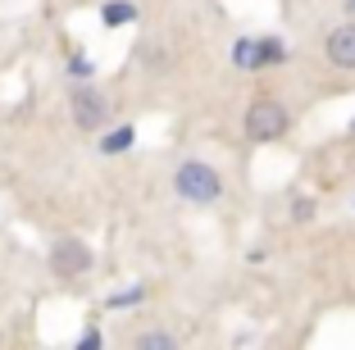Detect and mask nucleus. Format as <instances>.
I'll use <instances>...</instances> for the list:
<instances>
[{
    "label": "nucleus",
    "mask_w": 355,
    "mask_h": 350,
    "mask_svg": "<svg viewBox=\"0 0 355 350\" xmlns=\"http://www.w3.org/2000/svg\"><path fill=\"white\" fill-rule=\"evenodd\" d=\"M241 132L251 146H273L292 132V110L278 100V96H255L241 114Z\"/></svg>",
    "instance_id": "f257e3e1"
},
{
    "label": "nucleus",
    "mask_w": 355,
    "mask_h": 350,
    "mask_svg": "<svg viewBox=\"0 0 355 350\" xmlns=\"http://www.w3.org/2000/svg\"><path fill=\"white\" fill-rule=\"evenodd\" d=\"M173 191L178 200H187V205H219L223 200V173L214 164H205V159H182V164L173 168Z\"/></svg>",
    "instance_id": "f03ea898"
},
{
    "label": "nucleus",
    "mask_w": 355,
    "mask_h": 350,
    "mask_svg": "<svg viewBox=\"0 0 355 350\" xmlns=\"http://www.w3.org/2000/svg\"><path fill=\"white\" fill-rule=\"evenodd\" d=\"M228 55H232V69H241V73H264V69L287 64V46H282L273 32H260V37H237Z\"/></svg>",
    "instance_id": "7ed1b4c3"
},
{
    "label": "nucleus",
    "mask_w": 355,
    "mask_h": 350,
    "mask_svg": "<svg viewBox=\"0 0 355 350\" xmlns=\"http://www.w3.org/2000/svg\"><path fill=\"white\" fill-rule=\"evenodd\" d=\"M96 264V250L83 237H55L51 241V268L55 278H87Z\"/></svg>",
    "instance_id": "20e7f679"
},
{
    "label": "nucleus",
    "mask_w": 355,
    "mask_h": 350,
    "mask_svg": "<svg viewBox=\"0 0 355 350\" xmlns=\"http://www.w3.org/2000/svg\"><path fill=\"white\" fill-rule=\"evenodd\" d=\"M69 114H73V123L83 128V132H101L105 114H110V100H105V91H96L92 82H73L69 87Z\"/></svg>",
    "instance_id": "39448f33"
},
{
    "label": "nucleus",
    "mask_w": 355,
    "mask_h": 350,
    "mask_svg": "<svg viewBox=\"0 0 355 350\" xmlns=\"http://www.w3.org/2000/svg\"><path fill=\"white\" fill-rule=\"evenodd\" d=\"M324 55H328V64H333V69H342V73H355V19L337 23V28L328 32Z\"/></svg>",
    "instance_id": "423d86ee"
},
{
    "label": "nucleus",
    "mask_w": 355,
    "mask_h": 350,
    "mask_svg": "<svg viewBox=\"0 0 355 350\" xmlns=\"http://www.w3.org/2000/svg\"><path fill=\"white\" fill-rule=\"evenodd\" d=\"M132 141H137V128L132 123H119V128H105V132H101L96 150H101L105 159H114V155H128V150H132Z\"/></svg>",
    "instance_id": "0eeeda50"
},
{
    "label": "nucleus",
    "mask_w": 355,
    "mask_h": 350,
    "mask_svg": "<svg viewBox=\"0 0 355 350\" xmlns=\"http://www.w3.org/2000/svg\"><path fill=\"white\" fill-rule=\"evenodd\" d=\"M137 19H141V10H137L132 0H105V5H101V23H105V32L132 28Z\"/></svg>",
    "instance_id": "6e6552de"
},
{
    "label": "nucleus",
    "mask_w": 355,
    "mask_h": 350,
    "mask_svg": "<svg viewBox=\"0 0 355 350\" xmlns=\"http://www.w3.org/2000/svg\"><path fill=\"white\" fill-rule=\"evenodd\" d=\"M64 78H73V82H92V78H96V60L87 51H69V55H64Z\"/></svg>",
    "instance_id": "1a4fd4ad"
},
{
    "label": "nucleus",
    "mask_w": 355,
    "mask_h": 350,
    "mask_svg": "<svg viewBox=\"0 0 355 350\" xmlns=\"http://www.w3.org/2000/svg\"><path fill=\"white\" fill-rule=\"evenodd\" d=\"M137 350H178V332L168 328H146V332H137L132 337Z\"/></svg>",
    "instance_id": "9d476101"
},
{
    "label": "nucleus",
    "mask_w": 355,
    "mask_h": 350,
    "mask_svg": "<svg viewBox=\"0 0 355 350\" xmlns=\"http://www.w3.org/2000/svg\"><path fill=\"white\" fill-rule=\"evenodd\" d=\"M146 300V282H128L123 291H114V296H105V309H132Z\"/></svg>",
    "instance_id": "9b49d317"
},
{
    "label": "nucleus",
    "mask_w": 355,
    "mask_h": 350,
    "mask_svg": "<svg viewBox=\"0 0 355 350\" xmlns=\"http://www.w3.org/2000/svg\"><path fill=\"white\" fill-rule=\"evenodd\" d=\"M287 214H292V223H314V214H319V200L305 196V191H296V196L287 200Z\"/></svg>",
    "instance_id": "f8f14e48"
},
{
    "label": "nucleus",
    "mask_w": 355,
    "mask_h": 350,
    "mask_svg": "<svg viewBox=\"0 0 355 350\" xmlns=\"http://www.w3.org/2000/svg\"><path fill=\"white\" fill-rule=\"evenodd\" d=\"M73 346H78V350H101V346H105L101 328H96V323H87V328H83V337H78Z\"/></svg>",
    "instance_id": "ddd939ff"
},
{
    "label": "nucleus",
    "mask_w": 355,
    "mask_h": 350,
    "mask_svg": "<svg viewBox=\"0 0 355 350\" xmlns=\"http://www.w3.org/2000/svg\"><path fill=\"white\" fill-rule=\"evenodd\" d=\"M346 14H351V19H355V0H346Z\"/></svg>",
    "instance_id": "4468645a"
},
{
    "label": "nucleus",
    "mask_w": 355,
    "mask_h": 350,
    "mask_svg": "<svg viewBox=\"0 0 355 350\" xmlns=\"http://www.w3.org/2000/svg\"><path fill=\"white\" fill-rule=\"evenodd\" d=\"M346 132H351V137H355V119H351V123H346Z\"/></svg>",
    "instance_id": "2eb2a0df"
}]
</instances>
